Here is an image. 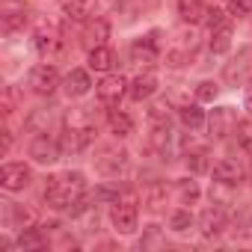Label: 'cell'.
I'll return each mask as SVG.
<instances>
[{
  "instance_id": "6da1fadb",
  "label": "cell",
  "mask_w": 252,
  "mask_h": 252,
  "mask_svg": "<svg viewBox=\"0 0 252 252\" xmlns=\"http://www.w3.org/2000/svg\"><path fill=\"white\" fill-rule=\"evenodd\" d=\"M45 199L54 211H68L71 217H80L89 202H86V178L83 172H63L48 178L45 184Z\"/></svg>"
},
{
  "instance_id": "7a4b0ae2",
  "label": "cell",
  "mask_w": 252,
  "mask_h": 252,
  "mask_svg": "<svg viewBox=\"0 0 252 252\" xmlns=\"http://www.w3.org/2000/svg\"><path fill=\"white\" fill-rule=\"evenodd\" d=\"M95 137V122L89 116V110L77 107L63 119V152H83Z\"/></svg>"
},
{
  "instance_id": "3957f363",
  "label": "cell",
  "mask_w": 252,
  "mask_h": 252,
  "mask_svg": "<svg viewBox=\"0 0 252 252\" xmlns=\"http://www.w3.org/2000/svg\"><path fill=\"white\" fill-rule=\"evenodd\" d=\"M140 199L134 190H125L116 196V202H110V222L119 234H134L137 222H140Z\"/></svg>"
},
{
  "instance_id": "277c9868",
  "label": "cell",
  "mask_w": 252,
  "mask_h": 252,
  "mask_svg": "<svg viewBox=\"0 0 252 252\" xmlns=\"http://www.w3.org/2000/svg\"><path fill=\"white\" fill-rule=\"evenodd\" d=\"M199 51V33H196V24H184L172 33L169 39V48H166V65L172 68H181L187 65Z\"/></svg>"
},
{
  "instance_id": "5b68a950",
  "label": "cell",
  "mask_w": 252,
  "mask_h": 252,
  "mask_svg": "<svg viewBox=\"0 0 252 252\" xmlns=\"http://www.w3.org/2000/svg\"><path fill=\"white\" fill-rule=\"evenodd\" d=\"M95 166L107 178H119L125 169H128V152L119 149V146H101L98 155H95Z\"/></svg>"
},
{
  "instance_id": "8992f818",
  "label": "cell",
  "mask_w": 252,
  "mask_h": 252,
  "mask_svg": "<svg viewBox=\"0 0 252 252\" xmlns=\"http://www.w3.org/2000/svg\"><path fill=\"white\" fill-rule=\"evenodd\" d=\"M27 155H30L36 163L51 166V163L60 160V155H63V143H57V140L48 137V134H36V137L30 140V146H27Z\"/></svg>"
},
{
  "instance_id": "52a82bcc",
  "label": "cell",
  "mask_w": 252,
  "mask_h": 252,
  "mask_svg": "<svg viewBox=\"0 0 252 252\" xmlns=\"http://www.w3.org/2000/svg\"><path fill=\"white\" fill-rule=\"evenodd\" d=\"M33 181V172L27 163H3V169H0V187H3L6 193H21L27 190Z\"/></svg>"
},
{
  "instance_id": "ba28073f",
  "label": "cell",
  "mask_w": 252,
  "mask_h": 252,
  "mask_svg": "<svg viewBox=\"0 0 252 252\" xmlns=\"http://www.w3.org/2000/svg\"><path fill=\"white\" fill-rule=\"evenodd\" d=\"M158 60H160V42H158V33H149V36H143V39H137V42L131 45V63H134V65L152 68Z\"/></svg>"
},
{
  "instance_id": "9c48e42d",
  "label": "cell",
  "mask_w": 252,
  "mask_h": 252,
  "mask_svg": "<svg viewBox=\"0 0 252 252\" xmlns=\"http://www.w3.org/2000/svg\"><path fill=\"white\" fill-rule=\"evenodd\" d=\"M128 89H131V83L125 80L122 74H104V80L95 86V95H98L101 104L113 107V104H119L125 95H128Z\"/></svg>"
},
{
  "instance_id": "30bf717a",
  "label": "cell",
  "mask_w": 252,
  "mask_h": 252,
  "mask_svg": "<svg viewBox=\"0 0 252 252\" xmlns=\"http://www.w3.org/2000/svg\"><path fill=\"white\" fill-rule=\"evenodd\" d=\"M60 86H63V80H60V71H57L54 65L42 63V65H36V68L30 71V89H33L36 95H54Z\"/></svg>"
},
{
  "instance_id": "8fae6325",
  "label": "cell",
  "mask_w": 252,
  "mask_h": 252,
  "mask_svg": "<svg viewBox=\"0 0 252 252\" xmlns=\"http://www.w3.org/2000/svg\"><path fill=\"white\" fill-rule=\"evenodd\" d=\"M208 131H211L214 140H225L228 134H234L237 131V113H234V107H217L211 113V119H208Z\"/></svg>"
},
{
  "instance_id": "7c38bea8",
  "label": "cell",
  "mask_w": 252,
  "mask_h": 252,
  "mask_svg": "<svg viewBox=\"0 0 252 252\" xmlns=\"http://www.w3.org/2000/svg\"><path fill=\"white\" fill-rule=\"evenodd\" d=\"M33 45H36V51H39V57H57L60 51H63V36H60V30L57 27H51V24H39L36 27V33H33Z\"/></svg>"
},
{
  "instance_id": "4fadbf2b",
  "label": "cell",
  "mask_w": 252,
  "mask_h": 252,
  "mask_svg": "<svg viewBox=\"0 0 252 252\" xmlns=\"http://www.w3.org/2000/svg\"><path fill=\"white\" fill-rule=\"evenodd\" d=\"M199 228H202V234H205V237H217V234H222V231L228 228L225 208L211 202V208H205V211H202V217H199Z\"/></svg>"
},
{
  "instance_id": "5bb4252c",
  "label": "cell",
  "mask_w": 252,
  "mask_h": 252,
  "mask_svg": "<svg viewBox=\"0 0 252 252\" xmlns=\"http://www.w3.org/2000/svg\"><path fill=\"white\" fill-rule=\"evenodd\" d=\"M166 199H169V187H166V181H149V184H143L140 202H143L146 211H152V214L163 211V208H166Z\"/></svg>"
},
{
  "instance_id": "9a60e30c",
  "label": "cell",
  "mask_w": 252,
  "mask_h": 252,
  "mask_svg": "<svg viewBox=\"0 0 252 252\" xmlns=\"http://www.w3.org/2000/svg\"><path fill=\"white\" fill-rule=\"evenodd\" d=\"M155 92H158V74H155L152 68H143V71L131 80V89H128V95H131L134 101H149Z\"/></svg>"
},
{
  "instance_id": "2e32d148",
  "label": "cell",
  "mask_w": 252,
  "mask_h": 252,
  "mask_svg": "<svg viewBox=\"0 0 252 252\" xmlns=\"http://www.w3.org/2000/svg\"><path fill=\"white\" fill-rule=\"evenodd\" d=\"M63 89H65L68 98H83V95L92 89L89 71H83V68H71V71L65 74V80H63Z\"/></svg>"
},
{
  "instance_id": "e0dca14e",
  "label": "cell",
  "mask_w": 252,
  "mask_h": 252,
  "mask_svg": "<svg viewBox=\"0 0 252 252\" xmlns=\"http://www.w3.org/2000/svg\"><path fill=\"white\" fill-rule=\"evenodd\" d=\"M60 9L71 21H89L98 9V0H60Z\"/></svg>"
},
{
  "instance_id": "ac0fdd59",
  "label": "cell",
  "mask_w": 252,
  "mask_h": 252,
  "mask_svg": "<svg viewBox=\"0 0 252 252\" xmlns=\"http://www.w3.org/2000/svg\"><path fill=\"white\" fill-rule=\"evenodd\" d=\"M116 65V51L110 45H98V48H89V68L98 71V74H110Z\"/></svg>"
},
{
  "instance_id": "d6986e66",
  "label": "cell",
  "mask_w": 252,
  "mask_h": 252,
  "mask_svg": "<svg viewBox=\"0 0 252 252\" xmlns=\"http://www.w3.org/2000/svg\"><path fill=\"white\" fill-rule=\"evenodd\" d=\"M211 6L202 3V0H178V15L184 24H205Z\"/></svg>"
},
{
  "instance_id": "ffe728a7",
  "label": "cell",
  "mask_w": 252,
  "mask_h": 252,
  "mask_svg": "<svg viewBox=\"0 0 252 252\" xmlns=\"http://www.w3.org/2000/svg\"><path fill=\"white\" fill-rule=\"evenodd\" d=\"M211 172H214V181H225V184H234V187L243 181V166L237 160H228V158L217 160Z\"/></svg>"
},
{
  "instance_id": "44dd1931",
  "label": "cell",
  "mask_w": 252,
  "mask_h": 252,
  "mask_svg": "<svg viewBox=\"0 0 252 252\" xmlns=\"http://www.w3.org/2000/svg\"><path fill=\"white\" fill-rule=\"evenodd\" d=\"M107 39H110V24L104 18H89L83 27V42L89 48H98V45H107Z\"/></svg>"
},
{
  "instance_id": "7402d4cb",
  "label": "cell",
  "mask_w": 252,
  "mask_h": 252,
  "mask_svg": "<svg viewBox=\"0 0 252 252\" xmlns=\"http://www.w3.org/2000/svg\"><path fill=\"white\" fill-rule=\"evenodd\" d=\"M60 125V116H57V110H33L30 113V119H27V128L30 131H36V134H48V128H57Z\"/></svg>"
},
{
  "instance_id": "603a6c76",
  "label": "cell",
  "mask_w": 252,
  "mask_h": 252,
  "mask_svg": "<svg viewBox=\"0 0 252 252\" xmlns=\"http://www.w3.org/2000/svg\"><path fill=\"white\" fill-rule=\"evenodd\" d=\"M169 143H172V128L169 125H152V134H149V152L155 155H166L169 152Z\"/></svg>"
},
{
  "instance_id": "cb8c5ba5",
  "label": "cell",
  "mask_w": 252,
  "mask_h": 252,
  "mask_svg": "<svg viewBox=\"0 0 252 252\" xmlns=\"http://www.w3.org/2000/svg\"><path fill=\"white\" fill-rule=\"evenodd\" d=\"M107 122H110V131H113L119 140H125V137H131V134H134V119L125 113V110H110Z\"/></svg>"
},
{
  "instance_id": "d4e9b609",
  "label": "cell",
  "mask_w": 252,
  "mask_h": 252,
  "mask_svg": "<svg viewBox=\"0 0 252 252\" xmlns=\"http://www.w3.org/2000/svg\"><path fill=\"white\" fill-rule=\"evenodd\" d=\"M175 196H178V205L190 208V205L199 202L202 190H199V184H196L193 178H181V181H175Z\"/></svg>"
},
{
  "instance_id": "484cf974",
  "label": "cell",
  "mask_w": 252,
  "mask_h": 252,
  "mask_svg": "<svg viewBox=\"0 0 252 252\" xmlns=\"http://www.w3.org/2000/svg\"><path fill=\"white\" fill-rule=\"evenodd\" d=\"M178 119H181V125H184V128H190V131H199L202 125H205V110H202L199 104H184V107L178 110Z\"/></svg>"
},
{
  "instance_id": "4316f807",
  "label": "cell",
  "mask_w": 252,
  "mask_h": 252,
  "mask_svg": "<svg viewBox=\"0 0 252 252\" xmlns=\"http://www.w3.org/2000/svg\"><path fill=\"white\" fill-rule=\"evenodd\" d=\"M211 54H225L231 48V24H222L217 30H211V42H208Z\"/></svg>"
},
{
  "instance_id": "83f0119b",
  "label": "cell",
  "mask_w": 252,
  "mask_h": 252,
  "mask_svg": "<svg viewBox=\"0 0 252 252\" xmlns=\"http://www.w3.org/2000/svg\"><path fill=\"white\" fill-rule=\"evenodd\" d=\"M42 246H48V237L33 225V228H21V234H18V249H42Z\"/></svg>"
},
{
  "instance_id": "f1b7e54d",
  "label": "cell",
  "mask_w": 252,
  "mask_h": 252,
  "mask_svg": "<svg viewBox=\"0 0 252 252\" xmlns=\"http://www.w3.org/2000/svg\"><path fill=\"white\" fill-rule=\"evenodd\" d=\"M184 163H187L190 172H205V169H208V149H205V146L190 149V152L184 155Z\"/></svg>"
},
{
  "instance_id": "f546056e",
  "label": "cell",
  "mask_w": 252,
  "mask_h": 252,
  "mask_svg": "<svg viewBox=\"0 0 252 252\" xmlns=\"http://www.w3.org/2000/svg\"><path fill=\"white\" fill-rule=\"evenodd\" d=\"M234 184H225V181H214V187H211V202L214 205H231L234 202Z\"/></svg>"
},
{
  "instance_id": "4dcf8cb0",
  "label": "cell",
  "mask_w": 252,
  "mask_h": 252,
  "mask_svg": "<svg viewBox=\"0 0 252 252\" xmlns=\"http://www.w3.org/2000/svg\"><path fill=\"white\" fill-rule=\"evenodd\" d=\"M169 228L178 231V234H187V231L193 228V214H190V208H178V211H172V217H169Z\"/></svg>"
},
{
  "instance_id": "1f68e13d",
  "label": "cell",
  "mask_w": 252,
  "mask_h": 252,
  "mask_svg": "<svg viewBox=\"0 0 252 252\" xmlns=\"http://www.w3.org/2000/svg\"><path fill=\"white\" fill-rule=\"evenodd\" d=\"M27 21H30V12H27V9H12V12H6V15H3V30H6V33L24 30V27H27Z\"/></svg>"
},
{
  "instance_id": "d6a6232c",
  "label": "cell",
  "mask_w": 252,
  "mask_h": 252,
  "mask_svg": "<svg viewBox=\"0 0 252 252\" xmlns=\"http://www.w3.org/2000/svg\"><path fill=\"white\" fill-rule=\"evenodd\" d=\"M12 220H15V228H33L36 225V211L24 208V205H12Z\"/></svg>"
},
{
  "instance_id": "836d02e7",
  "label": "cell",
  "mask_w": 252,
  "mask_h": 252,
  "mask_svg": "<svg viewBox=\"0 0 252 252\" xmlns=\"http://www.w3.org/2000/svg\"><path fill=\"white\" fill-rule=\"evenodd\" d=\"M217 95H220V86L214 80H202L196 86V101L199 104H211V101H217Z\"/></svg>"
},
{
  "instance_id": "e575fe53",
  "label": "cell",
  "mask_w": 252,
  "mask_h": 252,
  "mask_svg": "<svg viewBox=\"0 0 252 252\" xmlns=\"http://www.w3.org/2000/svg\"><path fill=\"white\" fill-rule=\"evenodd\" d=\"M225 12L231 18H246L252 15V0H225Z\"/></svg>"
},
{
  "instance_id": "d590c367",
  "label": "cell",
  "mask_w": 252,
  "mask_h": 252,
  "mask_svg": "<svg viewBox=\"0 0 252 252\" xmlns=\"http://www.w3.org/2000/svg\"><path fill=\"white\" fill-rule=\"evenodd\" d=\"M246 57H249V51H243L240 54V60H234L231 65H225V80H243V74H246Z\"/></svg>"
},
{
  "instance_id": "8d00e7d4",
  "label": "cell",
  "mask_w": 252,
  "mask_h": 252,
  "mask_svg": "<svg viewBox=\"0 0 252 252\" xmlns=\"http://www.w3.org/2000/svg\"><path fill=\"white\" fill-rule=\"evenodd\" d=\"M205 24H208L211 30H217V27H222V24H228V21H225V12L211 9V12H208V18H205Z\"/></svg>"
},
{
  "instance_id": "74e56055",
  "label": "cell",
  "mask_w": 252,
  "mask_h": 252,
  "mask_svg": "<svg viewBox=\"0 0 252 252\" xmlns=\"http://www.w3.org/2000/svg\"><path fill=\"white\" fill-rule=\"evenodd\" d=\"M243 107H246V113L252 116V83L246 86V92H243Z\"/></svg>"
}]
</instances>
